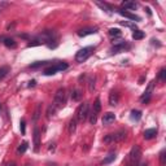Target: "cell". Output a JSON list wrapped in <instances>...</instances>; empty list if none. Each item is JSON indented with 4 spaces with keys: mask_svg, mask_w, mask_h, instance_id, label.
<instances>
[{
    "mask_svg": "<svg viewBox=\"0 0 166 166\" xmlns=\"http://www.w3.org/2000/svg\"><path fill=\"white\" fill-rule=\"evenodd\" d=\"M127 136L126 131H123V130H121V131H117V132H113V134H108L104 136L103 142L106 143V144H110V143H117V142H122V140H125Z\"/></svg>",
    "mask_w": 166,
    "mask_h": 166,
    "instance_id": "obj_1",
    "label": "cell"
},
{
    "mask_svg": "<svg viewBox=\"0 0 166 166\" xmlns=\"http://www.w3.org/2000/svg\"><path fill=\"white\" fill-rule=\"evenodd\" d=\"M66 103V90L65 88H59V90L56 91L55 93V97H53V105L57 108V110H59L60 108H62L65 105Z\"/></svg>",
    "mask_w": 166,
    "mask_h": 166,
    "instance_id": "obj_2",
    "label": "cell"
},
{
    "mask_svg": "<svg viewBox=\"0 0 166 166\" xmlns=\"http://www.w3.org/2000/svg\"><path fill=\"white\" fill-rule=\"evenodd\" d=\"M88 116H90V104L88 103L81 104V105L77 108V112H75L77 121H79V122L86 121Z\"/></svg>",
    "mask_w": 166,
    "mask_h": 166,
    "instance_id": "obj_3",
    "label": "cell"
},
{
    "mask_svg": "<svg viewBox=\"0 0 166 166\" xmlns=\"http://www.w3.org/2000/svg\"><path fill=\"white\" fill-rule=\"evenodd\" d=\"M67 67H69V65H67L66 62H59V64L52 65V66H49V67H47V69H44L43 74H44V75H53V74H56V73H59V71L66 70Z\"/></svg>",
    "mask_w": 166,
    "mask_h": 166,
    "instance_id": "obj_4",
    "label": "cell"
},
{
    "mask_svg": "<svg viewBox=\"0 0 166 166\" xmlns=\"http://www.w3.org/2000/svg\"><path fill=\"white\" fill-rule=\"evenodd\" d=\"M93 51H95V48H93V47H85V48L79 49V51L77 52V55H75V61H77V62L86 61L88 57L92 55Z\"/></svg>",
    "mask_w": 166,
    "mask_h": 166,
    "instance_id": "obj_5",
    "label": "cell"
},
{
    "mask_svg": "<svg viewBox=\"0 0 166 166\" xmlns=\"http://www.w3.org/2000/svg\"><path fill=\"white\" fill-rule=\"evenodd\" d=\"M140 157H142V148L139 147V145H134V147L131 148V150H130L128 153V158L131 162H138V161L140 160Z\"/></svg>",
    "mask_w": 166,
    "mask_h": 166,
    "instance_id": "obj_6",
    "label": "cell"
},
{
    "mask_svg": "<svg viewBox=\"0 0 166 166\" xmlns=\"http://www.w3.org/2000/svg\"><path fill=\"white\" fill-rule=\"evenodd\" d=\"M153 90H154V82H150L149 85H148V87H147V90L144 91L143 96L140 97V100H142V103H143V104L149 103L150 97H152V92H153Z\"/></svg>",
    "mask_w": 166,
    "mask_h": 166,
    "instance_id": "obj_7",
    "label": "cell"
},
{
    "mask_svg": "<svg viewBox=\"0 0 166 166\" xmlns=\"http://www.w3.org/2000/svg\"><path fill=\"white\" fill-rule=\"evenodd\" d=\"M114 121H116V114L112 113V112L105 113L103 116V119H101V122H103L104 126H109V125H112Z\"/></svg>",
    "mask_w": 166,
    "mask_h": 166,
    "instance_id": "obj_8",
    "label": "cell"
},
{
    "mask_svg": "<svg viewBox=\"0 0 166 166\" xmlns=\"http://www.w3.org/2000/svg\"><path fill=\"white\" fill-rule=\"evenodd\" d=\"M117 12L122 16V17H126V18H128V20H131V21H140L142 18L139 17V16H136V14H134V13H131V12H128V10H123V9H118Z\"/></svg>",
    "mask_w": 166,
    "mask_h": 166,
    "instance_id": "obj_9",
    "label": "cell"
},
{
    "mask_svg": "<svg viewBox=\"0 0 166 166\" xmlns=\"http://www.w3.org/2000/svg\"><path fill=\"white\" fill-rule=\"evenodd\" d=\"M113 43H114V47L112 48V53H119L126 47V40H117V42H113Z\"/></svg>",
    "mask_w": 166,
    "mask_h": 166,
    "instance_id": "obj_10",
    "label": "cell"
},
{
    "mask_svg": "<svg viewBox=\"0 0 166 166\" xmlns=\"http://www.w3.org/2000/svg\"><path fill=\"white\" fill-rule=\"evenodd\" d=\"M34 150L38 152L39 148H40V130L38 127L34 128Z\"/></svg>",
    "mask_w": 166,
    "mask_h": 166,
    "instance_id": "obj_11",
    "label": "cell"
},
{
    "mask_svg": "<svg viewBox=\"0 0 166 166\" xmlns=\"http://www.w3.org/2000/svg\"><path fill=\"white\" fill-rule=\"evenodd\" d=\"M97 33V27H85V29H81L78 30V36H81V38H83V36H87V35H91V34H96Z\"/></svg>",
    "mask_w": 166,
    "mask_h": 166,
    "instance_id": "obj_12",
    "label": "cell"
},
{
    "mask_svg": "<svg viewBox=\"0 0 166 166\" xmlns=\"http://www.w3.org/2000/svg\"><path fill=\"white\" fill-rule=\"evenodd\" d=\"M118 101H119L118 92L112 91L110 93H109V105H110V106H116L117 104H118Z\"/></svg>",
    "mask_w": 166,
    "mask_h": 166,
    "instance_id": "obj_13",
    "label": "cell"
},
{
    "mask_svg": "<svg viewBox=\"0 0 166 166\" xmlns=\"http://www.w3.org/2000/svg\"><path fill=\"white\" fill-rule=\"evenodd\" d=\"M156 135H157V130L156 128H148V130H145L144 131L143 136H144L145 140H150V139L156 138Z\"/></svg>",
    "mask_w": 166,
    "mask_h": 166,
    "instance_id": "obj_14",
    "label": "cell"
},
{
    "mask_svg": "<svg viewBox=\"0 0 166 166\" xmlns=\"http://www.w3.org/2000/svg\"><path fill=\"white\" fill-rule=\"evenodd\" d=\"M82 91L79 90V88H73L71 90V100L73 101H79L82 99Z\"/></svg>",
    "mask_w": 166,
    "mask_h": 166,
    "instance_id": "obj_15",
    "label": "cell"
},
{
    "mask_svg": "<svg viewBox=\"0 0 166 166\" xmlns=\"http://www.w3.org/2000/svg\"><path fill=\"white\" fill-rule=\"evenodd\" d=\"M56 112H57V108L53 105V104H51V105L47 108V112H45V117H47V119H51V118L56 114Z\"/></svg>",
    "mask_w": 166,
    "mask_h": 166,
    "instance_id": "obj_16",
    "label": "cell"
},
{
    "mask_svg": "<svg viewBox=\"0 0 166 166\" xmlns=\"http://www.w3.org/2000/svg\"><path fill=\"white\" fill-rule=\"evenodd\" d=\"M2 40H3L4 45L8 47V48H16V47H17V43H16L14 39H12V38H2Z\"/></svg>",
    "mask_w": 166,
    "mask_h": 166,
    "instance_id": "obj_17",
    "label": "cell"
},
{
    "mask_svg": "<svg viewBox=\"0 0 166 166\" xmlns=\"http://www.w3.org/2000/svg\"><path fill=\"white\" fill-rule=\"evenodd\" d=\"M75 130H77V119L73 118L70 119L69 125H67V132H69V135H73L75 132Z\"/></svg>",
    "mask_w": 166,
    "mask_h": 166,
    "instance_id": "obj_18",
    "label": "cell"
},
{
    "mask_svg": "<svg viewBox=\"0 0 166 166\" xmlns=\"http://www.w3.org/2000/svg\"><path fill=\"white\" fill-rule=\"evenodd\" d=\"M40 114H42V103H38V104H36L35 110H34V116H33V121L34 122H36L40 118Z\"/></svg>",
    "mask_w": 166,
    "mask_h": 166,
    "instance_id": "obj_19",
    "label": "cell"
},
{
    "mask_svg": "<svg viewBox=\"0 0 166 166\" xmlns=\"http://www.w3.org/2000/svg\"><path fill=\"white\" fill-rule=\"evenodd\" d=\"M101 112V103H100V99H96L95 103H93V108H92V113L96 114V116H99V113Z\"/></svg>",
    "mask_w": 166,
    "mask_h": 166,
    "instance_id": "obj_20",
    "label": "cell"
},
{
    "mask_svg": "<svg viewBox=\"0 0 166 166\" xmlns=\"http://www.w3.org/2000/svg\"><path fill=\"white\" fill-rule=\"evenodd\" d=\"M51 61H36V62H34V64H31L29 67L30 69H39V67H43V66H47L49 64Z\"/></svg>",
    "mask_w": 166,
    "mask_h": 166,
    "instance_id": "obj_21",
    "label": "cell"
},
{
    "mask_svg": "<svg viewBox=\"0 0 166 166\" xmlns=\"http://www.w3.org/2000/svg\"><path fill=\"white\" fill-rule=\"evenodd\" d=\"M122 8H125V9H131V10H134V9H136L138 8V4L135 3V2H122Z\"/></svg>",
    "mask_w": 166,
    "mask_h": 166,
    "instance_id": "obj_22",
    "label": "cell"
},
{
    "mask_svg": "<svg viewBox=\"0 0 166 166\" xmlns=\"http://www.w3.org/2000/svg\"><path fill=\"white\" fill-rule=\"evenodd\" d=\"M144 35H145L144 31L136 29V30H134V33H132V39H134V40H140V39L144 38Z\"/></svg>",
    "mask_w": 166,
    "mask_h": 166,
    "instance_id": "obj_23",
    "label": "cell"
},
{
    "mask_svg": "<svg viewBox=\"0 0 166 166\" xmlns=\"http://www.w3.org/2000/svg\"><path fill=\"white\" fill-rule=\"evenodd\" d=\"M114 160H116V153H109L106 157L103 160L101 164H103V165H109V164H112Z\"/></svg>",
    "mask_w": 166,
    "mask_h": 166,
    "instance_id": "obj_24",
    "label": "cell"
},
{
    "mask_svg": "<svg viewBox=\"0 0 166 166\" xmlns=\"http://www.w3.org/2000/svg\"><path fill=\"white\" fill-rule=\"evenodd\" d=\"M96 4H97L100 8L105 9V12H108V13H112V12H113V9H114V8L112 7V5H109L108 3H100V2H97Z\"/></svg>",
    "mask_w": 166,
    "mask_h": 166,
    "instance_id": "obj_25",
    "label": "cell"
},
{
    "mask_svg": "<svg viewBox=\"0 0 166 166\" xmlns=\"http://www.w3.org/2000/svg\"><path fill=\"white\" fill-rule=\"evenodd\" d=\"M27 148H29V143L27 142H22L20 144V147L17 148V153L18 154H22V153H25L26 150H27Z\"/></svg>",
    "mask_w": 166,
    "mask_h": 166,
    "instance_id": "obj_26",
    "label": "cell"
},
{
    "mask_svg": "<svg viewBox=\"0 0 166 166\" xmlns=\"http://www.w3.org/2000/svg\"><path fill=\"white\" fill-rule=\"evenodd\" d=\"M131 119L132 121H139L140 118H142V112L138 110V109H134V110H131Z\"/></svg>",
    "mask_w": 166,
    "mask_h": 166,
    "instance_id": "obj_27",
    "label": "cell"
},
{
    "mask_svg": "<svg viewBox=\"0 0 166 166\" xmlns=\"http://www.w3.org/2000/svg\"><path fill=\"white\" fill-rule=\"evenodd\" d=\"M109 35L113 36V38H119V36L122 35V33H121V30H119V29L112 27V29H109Z\"/></svg>",
    "mask_w": 166,
    "mask_h": 166,
    "instance_id": "obj_28",
    "label": "cell"
},
{
    "mask_svg": "<svg viewBox=\"0 0 166 166\" xmlns=\"http://www.w3.org/2000/svg\"><path fill=\"white\" fill-rule=\"evenodd\" d=\"M9 71H10L9 66H2V67H0V81H2L3 78L7 77Z\"/></svg>",
    "mask_w": 166,
    "mask_h": 166,
    "instance_id": "obj_29",
    "label": "cell"
},
{
    "mask_svg": "<svg viewBox=\"0 0 166 166\" xmlns=\"http://www.w3.org/2000/svg\"><path fill=\"white\" fill-rule=\"evenodd\" d=\"M160 165L161 166L166 165V149H162L160 152Z\"/></svg>",
    "mask_w": 166,
    "mask_h": 166,
    "instance_id": "obj_30",
    "label": "cell"
},
{
    "mask_svg": "<svg viewBox=\"0 0 166 166\" xmlns=\"http://www.w3.org/2000/svg\"><path fill=\"white\" fill-rule=\"evenodd\" d=\"M95 81H96L95 77H91L90 81H88V90H90V92H92L93 90H95Z\"/></svg>",
    "mask_w": 166,
    "mask_h": 166,
    "instance_id": "obj_31",
    "label": "cell"
},
{
    "mask_svg": "<svg viewBox=\"0 0 166 166\" xmlns=\"http://www.w3.org/2000/svg\"><path fill=\"white\" fill-rule=\"evenodd\" d=\"M158 79H160L161 82H165V79H166V69H165V67H162V69L160 70V73H158Z\"/></svg>",
    "mask_w": 166,
    "mask_h": 166,
    "instance_id": "obj_32",
    "label": "cell"
},
{
    "mask_svg": "<svg viewBox=\"0 0 166 166\" xmlns=\"http://www.w3.org/2000/svg\"><path fill=\"white\" fill-rule=\"evenodd\" d=\"M121 25L127 26V27H131V29H134V30H136V25L131 23V22H127V21H121Z\"/></svg>",
    "mask_w": 166,
    "mask_h": 166,
    "instance_id": "obj_33",
    "label": "cell"
},
{
    "mask_svg": "<svg viewBox=\"0 0 166 166\" xmlns=\"http://www.w3.org/2000/svg\"><path fill=\"white\" fill-rule=\"evenodd\" d=\"M21 132H22V135H25V132H26V130H25V127H26V123H25V119H21Z\"/></svg>",
    "mask_w": 166,
    "mask_h": 166,
    "instance_id": "obj_34",
    "label": "cell"
},
{
    "mask_svg": "<svg viewBox=\"0 0 166 166\" xmlns=\"http://www.w3.org/2000/svg\"><path fill=\"white\" fill-rule=\"evenodd\" d=\"M8 5H9V3H7V2H2V3H0V13H2L3 10L8 7Z\"/></svg>",
    "mask_w": 166,
    "mask_h": 166,
    "instance_id": "obj_35",
    "label": "cell"
},
{
    "mask_svg": "<svg viewBox=\"0 0 166 166\" xmlns=\"http://www.w3.org/2000/svg\"><path fill=\"white\" fill-rule=\"evenodd\" d=\"M35 83H36L35 81H30V82H29V87H34V86H35Z\"/></svg>",
    "mask_w": 166,
    "mask_h": 166,
    "instance_id": "obj_36",
    "label": "cell"
},
{
    "mask_svg": "<svg viewBox=\"0 0 166 166\" xmlns=\"http://www.w3.org/2000/svg\"><path fill=\"white\" fill-rule=\"evenodd\" d=\"M138 166H148V162L147 161H143V162H140Z\"/></svg>",
    "mask_w": 166,
    "mask_h": 166,
    "instance_id": "obj_37",
    "label": "cell"
},
{
    "mask_svg": "<svg viewBox=\"0 0 166 166\" xmlns=\"http://www.w3.org/2000/svg\"><path fill=\"white\" fill-rule=\"evenodd\" d=\"M55 145H56L55 143H51V144H49V150H51V149H55Z\"/></svg>",
    "mask_w": 166,
    "mask_h": 166,
    "instance_id": "obj_38",
    "label": "cell"
},
{
    "mask_svg": "<svg viewBox=\"0 0 166 166\" xmlns=\"http://www.w3.org/2000/svg\"><path fill=\"white\" fill-rule=\"evenodd\" d=\"M145 10H147V13H148L149 16H152V12H150V9H149V8H145Z\"/></svg>",
    "mask_w": 166,
    "mask_h": 166,
    "instance_id": "obj_39",
    "label": "cell"
},
{
    "mask_svg": "<svg viewBox=\"0 0 166 166\" xmlns=\"http://www.w3.org/2000/svg\"><path fill=\"white\" fill-rule=\"evenodd\" d=\"M144 79H145V77H142V78L139 79V83H143V82H144Z\"/></svg>",
    "mask_w": 166,
    "mask_h": 166,
    "instance_id": "obj_40",
    "label": "cell"
},
{
    "mask_svg": "<svg viewBox=\"0 0 166 166\" xmlns=\"http://www.w3.org/2000/svg\"><path fill=\"white\" fill-rule=\"evenodd\" d=\"M7 166H16V164H14V162H10V164H8Z\"/></svg>",
    "mask_w": 166,
    "mask_h": 166,
    "instance_id": "obj_41",
    "label": "cell"
},
{
    "mask_svg": "<svg viewBox=\"0 0 166 166\" xmlns=\"http://www.w3.org/2000/svg\"><path fill=\"white\" fill-rule=\"evenodd\" d=\"M25 166H31V165H30V164H26V165H25Z\"/></svg>",
    "mask_w": 166,
    "mask_h": 166,
    "instance_id": "obj_42",
    "label": "cell"
},
{
    "mask_svg": "<svg viewBox=\"0 0 166 166\" xmlns=\"http://www.w3.org/2000/svg\"><path fill=\"white\" fill-rule=\"evenodd\" d=\"M127 166H132V165H131V164H130V165H127Z\"/></svg>",
    "mask_w": 166,
    "mask_h": 166,
    "instance_id": "obj_43",
    "label": "cell"
},
{
    "mask_svg": "<svg viewBox=\"0 0 166 166\" xmlns=\"http://www.w3.org/2000/svg\"><path fill=\"white\" fill-rule=\"evenodd\" d=\"M49 166H55V165H49Z\"/></svg>",
    "mask_w": 166,
    "mask_h": 166,
    "instance_id": "obj_44",
    "label": "cell"
}]
</instances>
